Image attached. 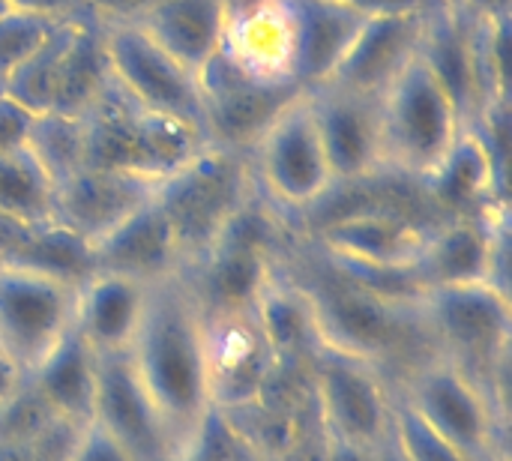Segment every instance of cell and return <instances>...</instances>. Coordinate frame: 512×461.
Returning a JSON list of instances; mask_svg holds the SVG:
<instances>
[{
  "label": "cell",
  "instance_id": "8992f818",
  "mask_svg": "<svg viewBox=\"0 0 512 461\" xmlns=\"http://www.w3.org/2000/svg\"><path fill=\"white\" fill-rule=\"evenodd\" d=\"M429 231L432 225H423L402 210L369 207L333 216L306 240L360 282L390 297H417L420 285L414 282L411 267L420 258Z\"/></svg>",
  "mask_w": 512,
  "mask_h": 461
},
{
  "label": "cell",
  "instance_id": "ab89813d",
  "mask_svg": "<svg viewBox=\"0 0 512 461\" xmlns=\"http://www.w3.org/2000/svg\"><path fill=\"white\" fill-rule=\"evenodd\" d=\"M375 461H408L405 459V453L399 450V444L393 441V432H390V438L375 450Z\"/></svg>",
  "mask_w": 512,
  "mask_h": 461
},
{
  "label": "cell",
  "instance_id": "d4e9b609",
  "mask_svg": "<svg viewBox=\"0 0 512 461\" xmlns=\"http://www.w3.org/2000/svg\"><path fill=\"white\" fill-rule=\"evenodd\" d=\"M252 318H255L267 348L273 351L276 366L297 363V366L309 369L312 357L324 345L315 306H312L309 294L303 291V285L282 270V261H279L276 276L258 297Z\"/></svg>",
  "mask_w": 512,
  "mask_h": 461
},
{
  "label": "cell",
  "instance_id": "74e56055",
  "mask_svg": "<svg viewBox=\"0 0 512 461\" xmlns=\"http://www.w3.org/2000/svg\"><path fill=\"white\" fill-rule=\"evenodd\" d=\"M375 450L372 447L345 444V441H336V438H324L321 461H375Z\"/></svg>",
  "mask_w": 512,
  "mask_h": 461
},
{
  "label": "cell",
  "instance_id": "484cf974",
  "mask_svg": "<svg viewBox=\"0 0 512 461\" xmlns=\"http://www.w3.org/2000/svg\"><path fill=\"white\" fill-rule=\"evenodd\" d=\"M225 24V0H162L138 27L189 72L201 75L222 48Z\"/></svg>",
  "mask_w": 512,
  "mask_h": 461
},
{
  "label": "cell",
  "instance_id": "3957f363",
  "mask_svg": "<svg viewBox=\"0 0 512 461\" xmlns=\"http://www.w3.org/2000/svg\"><path fill=\"white\" fill-rule=\"evenodd\" d=\"M84 132V165L132 171L153 180H165L207 147L201 129L138 105L114 81H108L99 102L87 111Z\"/></svg>",
  "mask_w": 512,
  "mask_h": 461
},
{
  "label": "cell",
  "instance_id": "7402d4cb",
  "mask_svg": "<svg viewBox=\"0 0 512 461\" xmlns=\"http://www.w3.org/2000/svg\"><path fill=\"white\" fill-rule=\"evenodd\" d=\"M150 285L93 270L75 291L72 330L102 357L126 354L147 306Z\"/></svg>",
  "mask_w": 512,
  "mask_h": 461
},
{
  "label": "cell",
  "instance_id": "4316f807",
  "mask_svg": "<svg viewBox=\"0 0 512 461\" xmlns=\"http://www.w3.org/2000/svg\"><path fill=\"white\" fill-rule=\"evenodd\" d=\"M108 81H111V72H108V57H105L102 24L96 18H81L72 27V36L60 60L51 111L69 114V117H87V111L105 93Z\"/></svg>",
  "mask_w": 512,
  "mask_h": 461
},
{
  "label": "cell",
  "instance_id": "f546056e",
  "mask_svg": "<svg viewBox=\"0 0 512 461\" xmlns=\"http://www.w3.org/2000/svg\"><path fill=\"white\" fill-rule=\"evenodd\" d=\"M24 144L39 159V165L51 174V180L63 183L87 162L84 117H69L57 111L33 114Z\"/></svg>",
  "mask_w": 512,
  "mask_h": 461
},
{
  "label": "cell",
  "instance_id": "1f68e13d",
  "mask_svg": "<svg viewBox=\"0 0 512 461\" xmlns=\"http://www.w3.org/2000/svg\"><path fill=\"white\" fill-rule=\"evenodd\" d=\"M393 441L408 461H468L456 447L438 438L399 396L393 411Z\"/></svg>",
  "mask_w": 512,
  "mask_h": 461
},
{
  "label": "cell",
  "instance_id": "d590c367",
  "mask_svg": "<svg viewBox=\"0 0 512 461\" xmlns=\"http://www.w3.org/2000/svg\"><path fill=\"white\" fill-rule=\"evenodd\" d=\"M30 120H33L30 111H24L21 105H15L9 96L0 93V153L24 147Z\"/></svg>",
  "mask_w": 512,
  "mask_h": 461
},
{
  "label": "cell",
  "instance_id": "f35d334b",
  "mask_svg": "<svg viewBox=\"0 0 512 461\" xmlns=\"http://www.w3.org/2000/svg\"><path fill=\"white\" fill-rule=\"evenodd\" d=\"M0 461H36L27 441L18 438H0Z\"/></svg>",
  "mask_w": 512,
  "mask_h": 461
},
{
  "label": "cell",
  "instance_id": "f1b7e54d",
  "mask_svg": "<svg viewBox=\"0 0 512 461\" xmlns=\"http://www.w3.org/2000/svg\"><path fill=\"white\" fill-rule=\"evenodd\" d=\"M78 21L60 24L24 63H18L0 84V93L9 96L15 105H21L30 114L51 111L54 90H57V75H60V60L66 51V42L72 36V27Z\"/></svg>",
  "mask_w": 512,
  "mask_h": 461
},
{
  "label": "cell",
  "instance_id": "4fadbf2b",
  "mask_svg": "<svg viewBox=\"0 0 512 461\" xmlns=\"http://www.w3.org/2000/svg\"><path fill=\"white\" fill-rule=\"evenodd\" d=\"M420 291L489 282L507 291V216L441 219L411 267Z\"/></svg>",
  "mask_w": 512,
  "mask_h": 461
},
{
  "label": "cell",
  "instance_id": "ffe728a7",
  "mask_svg": "<svg viewBox=\"0 0 512 461\" xmlns=\"http://www.w3.org/2000/svg\"><path fill=\"white\" fill-rule=\"evenodd\" d=\"M420 57L456 99L465 129H474L480 120V90L474 66V6L468 0H435L426 9Z\"/></svg>",
  "mask_w": 512,
  "mask_h": 461
},
{
  "label": "cell",
  "instance_id": "52a82bcc",
  "mask_svg": "<svg viewBox=\"0 0 512 461\" xmlns=\"http://www.w3.org/2000/svg\"><path fill=\"white\" fill-rule=\"evenodd\" d=\"M258 195L279 213H312L333 189L309 90H300L267 126L249 153Z\"/></svg>",
  "mask_w": 512,
  "mask_h": 461
},
{
  "label": "cell",
  "instance_id": "7c38bea8",
  "mask_svg": "<svg viewBox=\"0 0 512 461\" xmlns=\"http://www.w3.org/2000/svg\"><path fill=\"white\" fill-rule=\"evenodd\" d=\"M204 96V138L210 147L252 153L273 117L300 93L297 84H267L240 72L219 48L201 69Z\"/></svg>",
  "mask_w": 512,
  "mask_h": 461
},
{
  "label": "cell",
  "instance_id": "d6a6232c",
  "mask_svg": "<svg viewBox=\"0 0 512 461\" xmlns=\"http://www.w3.org/2000/svg\"><path fill=\"white\" fill-rule=\"evenodd\" d=\"M66 461H135L102 426L87 423Z\"/></svg>",
  "mask_w": 512,
  "mask_h": 461
},
{
  "label": "cell",
  "instance_id": "30bf717a",
  "mask_svg": "<svg viewBox=\"0 0 512 461\" xmlns=\"http://www.w3.org/2000/svg\"><path fill=\"white\" fill-rule=\"evenodd\" d=\"M111 81L138 105L192 123L204 132L201 81L138 24H102Z\"/></svg>",
  "mask_w": 512,
  "mask_h": 461
},
{
  "label": "cell",
  "instance_id": "ac0fdd59",
  "mask_svg": "<svg viewBox=\"0 0 512 461\" xmlns=\"http://www.w3.org/2000/svg\"><path fill=\"white\" fill-rule=\"evenodd\" d=\"M423 195L438 207L441 219H489L507 216V174L495 165L483 135L465 129L444 162L420 183Z\"/></svg>",
  "mask_w": 512,
  "mask_h": 461
},
{
  "label": "cell",
  "instance_id": "5bb4252c",
  "mask_svg": "<svg viewBox=\"0 0 512 461\" xmlns=\"http://www.w3.org/2000/svg\"><path fill=\"white\" fill-rule=\"evenodd\" d=\"M309 99L336 189L363 186L381 177V99L360 96L333 84L312 87Z\"/></svg>",
  "mask_w": 512,
  "mask_h": 461
},
{
  "label": "cell",
  "instance_id": "8d00e7d4",
  "mask_svg": "<svg viewBox=\"0 0 512 461\" xmlns=\"http://www.w3.org/2000/svg\"><path fill=\"white\" fill-rule=\"evenodd\" d=\"M342 6L375 18V15H405V12H426L435 0H339Z\"/></svg>",
  "mask_w": 512,
  "mask_h": 461
},
{
  "label": "cell",
  "instance_id": "e0dca14e",
  "mask_svg": "<svg viewBox=\"0 0 512 461\" xmlns=\"http://www.w3.org/2000/svg\"><path fill=\"white\" fill-rule=\"evenodd\" d=\"M423 27L426 12L366 18L327 84L381 99L387 87L420 57Z\"/></svg>",
  "mask_w": 512,
  "mask_h": 461
},
{
  "label": "cell",
  "instance_id": "277c9868",
  "mask_svg": "<svg viewBox=\"0 0 512 461\" xmlns=\"http://www.w3.org/2000/svg\"><path fill=\"white\" fill-rule=\"evenodd\" d=\"M465 132L462 111L438 75L417 57L381 96L384 174L423 183Z\"/></svg>",
  "mask_w": 512,
  "mask_h": 461
},
{
  "label": "cell",
  "instance_id": "2e32d148",
  "mask_svg": "<svg viewBox=\"0 0 512 461\" xmlns=\"http://www.w3.org/2000/svg\"><path fill=\"white\" fill-rule=\"evenodd\" d=\"M135 461L177 459L168 429L138 384L126 354H99V393L93 420Z\"/></svg>",
  "mask_w": 512,
  "mask_h": 461
},
{
  "label": "cell",
  "instance_id": "cb8c5ba5",
  "mask_svg": "<svg viewBox=\"0 0 512 461\" xmlns=\"http://www.w3.org/2000/svg\"><path fill=\"white\" fill-rule=\"evenodd\" d=\"M27 384L51 414L90 423L99 393V354L75 330H69L27 372Z\"/></svg>",
  "mask_w": 512,
  "mask_h": 461
},
{
  "label": "cell",
  "instance_id": "ba28073f",
  "mask_svg": "<svg viewBox=\"0 0 512 461\" xmlns=\"http://www.w3.org/2000/svg\"><path fill=\"white\" fill-rule=\"evenodd\" d=\"M396 396L468 461H507L504 411L444 357H432L405 375Z\"/></svg>",
  "mask_w": 512,
  "mask_h": 461
},
{
  "label": "cell",
  "instance_id": "836d02e7",
  "mask_svg": "<svg viewBox=\"0 0 512 461\" xmlns=\"http://www.w3.org/2000/svg\"><path fill=\"white\" fill-rule=\"evenodd\" d=\"M3 3H6V9L36 15V18L54 21V24H69V21L90 18L87 0H3Z\"/></svg>",
  "mask_w": 512,
  "mask_h": 461
},
{
  "label": "cell",
  "instance_id": "9a60e30c",
  "mask_svg": "<svg viewBox=\"0 0 512 461\" xmlns=\"http://www.w3.org/2000/svg\"><path fill=\"white\" fill-rule=\"evenodd\" d=\"M156 186L159 180L144 174L84 165L57 183L54 225L93 246L117 225H123L135 210L150 204L156 198Z\"/></svg>",
  "mask_w": 512,
  "mask_h": 461
},
{
  "label": "cell",
  "instance_id": "e575fe53",
  "mask_svg": "<svg viewBox=\"0 0 512 461\" xmlns=\"http://www.w3.org/2000/svg\"><path fill=\"white\" fill-rule=\"evenodd\" d=\"M162 0H87L90 18L99 24H141Z\"/></svg>",
  "mask_w": 512,
  "mask_h": 461
},
{
  "label": "cell",
  "instance_id": "603a6c76",
  "mask_svg": "<svg viewBox=\"0 0 512 461\" xmlns=\"http://www.w3.org/2000/svg\"><path fill=\"white\" fill-rule=\"evenodd\" d=\"M297 33L294 81L303 90L330 81L345 51L357 39L366 15L342 6L339 0H288Z\"/></svg>",
  "mask_w": 512,
  "mask_h": 461
},
{
  "label": "cell",
  "instance_id": "6da1fadb",
  "mask_svg": "<svg viewBox=\"0 0 512 461\" xmlns=\"http://www.w3.org/2000/svg\"><path fill=\"white\" fill-rule=\"evenodd\" d=\"M126 360L159 411L174 453H189L216 414L207 318L183 273L150 285Z\"/></svg>",
  "mask_w": 512,
  "mask_h": 461
},
{
  "label": "cell",
  "instance_id": "60d3db41",
  "mask_svg": "<svg viewBox=\"0 0 512 461\" xmlns=\"http://www.w3.org/2000/svg\"><path fill=\"white\" fill-rule=\"evenodd\" d=\"M258 3H264V0H225V9H228V18H231V15H240V12H246V9H252Z\"/></svg>",
  "mask_w": 512,
  "mask_h": 461
},
{
  "label": "cell",
  "instance_id": "5b68a950",
  "mask_svg": "<svg viewBox=\"0 0 512 461\" xmlns=\"http://www.w3.org/2000/svg\"><path fill=\"white\" fill-rule=\"evenodd\" d=\"M255 192L249 156L210 144L174 174L159 180L156 204L177 237L186 267L216 243L225 225L255 198Z\"/></svg>",
  "mask_w": 512,
  "mask_h": 461
},
{
  "label": "cell",
  "instance_id": "83f0119b",
  "mask_svg": "<svg viewBox=\"0 0 512 461\" xmlns=\"http://www.w3.org/2000/svg\"><path fill=\"white\" fill-rule=\"evenodd\" d=\"M57 183L24 147L0 153V216L21 225L54 222Z\"/></svg>",
  "mask_w": 512,
  "mask_h": 461
},
{
  "label": "cell",
  "instance_id": "b9f144b4",
  "mask_svg": "<svg viewBox=\"0 0 512 461\" xmlns=\"http://www.w3.org/2000/svg\"><path fill=\"white\" fill-rule=\"evenodd\" d=\"M0 12H6V3L3 0H0Z\"/></svg>",
  "mask_w": 512,
  "mask_h": 461
},
{
  "label": "cell",
  "instance_id": "8fae6325",
  "mask_svg": "<svg viewBox=\"0 0 512 461\" xmlns=\"http://www.w3.org/2000/svg\"><path fill=\"white\" fill-rule=\"evenodd\" d=\"M78 285L33 267L0 264V348L30 372L69 330Z\"/></svg>",
  "mask_w": 512,
  "mask_h": 461
},
{
  "label": "cell",
  "instance_id": "d6986e66",
  "mask_svg": "<svg viewBox=\"0 0 512 461\" xmlns=\"http://www.w3.org/2000/svg\"><path fill=\"white\" fill-rule=\"evenodd\" d=\"M90 258H93V270L129 276L144 285L171 279L186 267L177 237L156 198L141 210H135L123 225H117L99 243H93Z\"/></svg>",
  "mask_w": 512,
  "mask_h": 461
},
{
  "label": "cell",
  "instance_id": "9c48e42d",
  "mask_svg": "<svg viewBox=\"0 0 512 461\" xmlns=\"http://www.w3.org/2000/svg\"><path fill=\"white\" fill-rule=\"evenodd\" d=\"M309 375L324 438L372 450L390 438L396 390H390L387 375L375 363L321 345Z\"/></svg>",
  "mask_w": 512,
  "mask_h": 461
},
{
  "label": "cell",
  "instance_id": "7a4b0ae2",
  "mask_svg": "<svg viewBox=\"0 0 512 461\" xmlns=\"http://www.w3.org/2000/svg\"><path fill=\"white\" fill-rule=\"evenodd\" d=\"M435 354L462 369L501 411L512 336L510 294L480 285H447L420 294Z\"/></svg>",
  "mask_w": 512,
  "mask_h": 461
},
{
  "label": "cell",
  "instance_id": "44dd1931",
  "mask_svg": "<svg viewBox=\"0 0 512 461\" xmlns=\"http://www.w3.org/2000/svg\"><path fill=\"white\" fill-rule=\"evenodd\" d=\"M222 54L255 81L297 84V33L288 0H264L240 15H231L225 24Z\"/></svg>",
  "mask_w": 512,
  "mask_h": 461
},
{
  "label": "cell",
  "instance_id": "4dcf8cb0",
  "mask_svg": "<svg viewBox=\"0 0 512 461\" xmlns=\"http://www.w3.org/2000/svg\"><path fill=\"white\" fill-rule=\"evenodd\" d=\"M60 24L36 18V15H24L15 9L0 12V84L3 78L24 63Z\"/></svg>",
  "mask_w": 512,
  "mask_h": 461
}]
</instances>
